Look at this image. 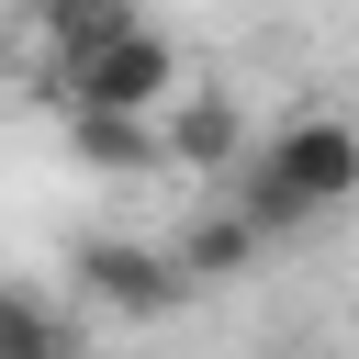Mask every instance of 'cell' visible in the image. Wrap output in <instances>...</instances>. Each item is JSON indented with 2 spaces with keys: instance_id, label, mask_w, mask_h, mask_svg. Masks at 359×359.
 I'll use <instances>...</instances> for the list:
<instances>
[{
  "instance_id": "277c9868",
  "label": "cell",
  "mask_w": 359,
  "mask_h": 359,
  "mask_svg": "<svg viewBox=\"0 0 359 359\" xmlns=\"http://www.w3.org/2000/svg\"><path fill=\"white\" fill-rule=\"evenodd\" d=\"M157 135H168V168H191V180H236V157H247V112L224 90H180L157 112Z\"/></svg>"
},
{
  "instance_id": "8992f818",
  "label": "cell",
  "mask_w": 359,
  "mask_h": 359,
  "mask_svg": "<svg viewBox=\"0 0 359 359\" xmlns=\"http://www.w3.org/2000/svg\"><path fill=\"white\" fill-rule=\"evenodd\" d=\"M135 22H146L135 0H34V34H45L56 67H79L90 45H112V34H135Z\"/></svg>"
},
{
  "instance_id": "5b68a950",
  "label": "cell",
  "mask_w": 359,
  "mask_h": 359,
  "mask_svg": "<svg viewBox=\"0 0 359 359\" xmlns=\"http://www.w3.org/2000/svg\"><path fill=\"white\" fill-rule=\"evenodd\" d=\"M168 258H180V280H191V292H224V280H247V269L269 258V236H258L236 202H213V213H202V224H191Z\"/></svg>"
},
{
  "instance_id": "3957f363",
  "label": "cell",
  "mask_w": 359,
  "mask_h": 359,
  "mask_svg": "<svg viewBox=\"0 0 359 359\" xmlns=\"http://www.w3.org/2000/svg\"><path fill=\"white\" fill-rule=\"evenodd\" d=\"M67 269H79V292H90L101 314H123V325H157V314H180V303H191L180 258H168V247H135V236H90Z\"/></svg>"
},
{
  "instance_id": "ba28073f",
  "label": "cell",
  "mask_w": 359,
  "mask_h": 359,
  "mask_svg": "<svg viewBox=\"0 0 359 359\" xmlns=\"http://www.w3.org/2000/svg\"><path fill=\"white\" fill-rule=\"evenodd\" d=\"M0 359H79V337H67V314H56L45 292L0 280Z\"/></svg>"
},
{
  "instance_id": "6da1fadb",
  "label": "cell",
  "mask_w": 359,
  "mask_h": 359,
  "mask_svg": "<svg viewBox=\"0 0 359 359\" xmlns=\"http://www.w3.org/2000/svg\"><path fill=\"white\" fill-rule=\"evenodd\" d=\"M180 90L191 79H180V45L157 22H135V34L90 45L79 67H56V112H168Z\"/></svg>"
},
{
  "instance_id": "52a82bcc",
  "label": "cell",
  "mask_w": 359,
  "mask_h": 359,
  "mask_svg": "<svg viewBox=\"0 0 359 359\" xmlns=\"http://www.w3.org/2000/svg\"><path fill=\"white\" fill-rule=\"evenodd\" d=\"M67 146H79L90 168H157V157H168L157 112H67Z\"/></svg>"
},
{
  "instance_id": "7a4b0ae2",
  "label": "cell",
  "mask_w": 359,
  "mask_h": 359,
  "mask_svg": "<svg viewBox=\"0 0 359 359\" xmlns=\"http://www.w3.org/2000/svg\"><path fill=\"white\" fill-rule=\"evenodd\" d=\"M247 168H258V180H269L303 224H314V213L359 202V123H348V112H292V123H280Z\"/></svg>"
}]
</instances>
